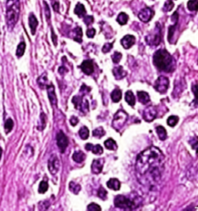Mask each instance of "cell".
Listing matches in <instances>:
<instances>
[{"instance_id":"obj_32","label":"cell","mask_w":198,"mask_h":211,"mask_svg":"<svg viewBox=\"0 0 198 211\" xmlns=\"http://www.w3.org/2000/svg\"><path fill=\"white\" fill-rule=\"evenodd\" d=\"M187 9L190 11H197L198 10V0H189L187 3Z\"/></svg>"},{"instance_id":"obj_4","label":"cell","mask_w":198,"mask_h":211,"mask_svg":"<svg viewBox=\"0 0 198 211\" xmlns=\"http://www.w3.org/2000/svg\"><path fill=\"white\" fill-rule=\"evenodd\" d=\"M114 203H115V207L118 208L129 210L135 209L139 206V204H136L135 199L131 200L130 198L123 195L116 196L114 200Z\"/></svg>"},{"instance_id":"obj_36","label":"cell","mask_w":198,"mask_h":211,"mask_svg":"<svg viewBox=\"0 0 198 211\" xmlns=\"http://www.w3.org/2000/svg\"><path fill=\"white\" fill-rule=\"evenodd\" d=\"M105 135V131L102 127H98L93 131V136L100 138Z\"/></svg>"},{"instance_id":"obj_12","label":"cell","mask_w":198,"mask_h":211,"mask_svg":"<svg viewBox=\"0 0 198 211\" xmlns=\"http://www.w3.org/2000/svg\"><path fill=\"white\" fill-rule=\"evenodd\" d=\"M153 14V10L151 9L150 8H144V9L140 10V12L139 13L138 17L141 21L144 22V23H148L149 20H151V19L152 18Z\"/></svg>"},{"instance_id":"obj_56","label":"cell","mask_w":198,"mask_h":211,"mask_svg":"<svg viewBox=\"0 0 198 211\" xmlns=\"http://www.w3.org/2000/svg\"><path fill=\"white\" fill-rule=\"evenodd\" d=\"M2 154H3V149H2V148H1V147H0V160H1Z\"/></svg>"},{"instance_id":"obj_11","label":"cell","mask_w":198,"mask_h":211,"mask_svg":"<svg viewBox=\"0 0 198 211\" xmlns=\"http://www.w3.org/2000/svg\"><path fill=\"white\" fill-rule=\"evenodd\" d=\"M157 115V110L155 106H149L143 112V118L146 122H150L156 118Z\"/></svg>"},{"instance_id":"obj_52","label":"cell","mask_w":198,"mask_h":211,"mask_svg":"<svg viewBox=\"0 0 198 211\" xmlns=\"http://www.w3.org/2000/svg\"><path fill=\"white\" fill-rule=\"evenodd\" d=\"M178 13L177 12H175V13L173 14V16H171V19H172V21L174 22V23H177L178 22Z\"/></svg>"},{"instance_id":"obj_10","label":"cell","mask_w":198,"mask_h":211,"mask_svg":"<svg viewBox=\"0 0 198 211\" xmlns=\"http://www.w3.org/2000/svg\"><path fill=\"white\" fill-rule=\"evenodd\" d=\"M60 169V162L58 156L55 154L50 156L49 161H48V170L52 175H55L58 173V170Z\"/></svg>"},{"instance_id":"obj_44","label":"cell","mask_w":198,"mask_h":211,"mask_svg":"<svg viewBox=\"0 0 198 211\" xmlns=\"http://www.w3.org/2000/svg\"><path fill=\"white\" fill-rule=\"evenodd\" d=\"M84 23L87 25V26H90L91 24L94 23V17L92 16H85L84 17Z\"/></svg>"},{"instance_id":"obj_27","label":"cell","mask_w":198,"mask_h":211,"mask_svg":"<svg viewBox=\"0 0 198 211\" xmlns=\"http://www.w3.org/2000/svg\"><path fill=\"white\" fill-rule=\"evenodd\" d=\"M105 146L109 150H116L118 149L116 142L112 138H108L105 142Z\"/></svg>"},{"instance_id":"obj_34","label":"cell","mask_w":198,"mask_h":211,"mask_svg":"<svg viewBox=\"0 0 198 211\" xmlns=\"http://www.w3.org/2000/svg\"><path fill=\"white\" fill-rule=\"evenodd\" d=\"M13 126H14V122L11 119V118H8L7 120L5 122V125H4V128H5V132H6V134L9 133L12 130H13Z\"/></svg>"},{"instance_id":"obj_40","label":"cell","mask_w":198,"mask_h":211,"mask_svg":"<svg viewBox=\"0 0 198 211\" xmlns=\"http://www.w3.org/2000/svg\"><path fill=\"white\" fill-rule=\"evenodd\" d=\"M40 122H41V126H40L38 129L42 131L44 129L47 124V115L44 113H41V115H40Z\"/></svg>"},{"instance_id":"obj_23","label":"cell","mask_w":198,"mask_h":211,"mask_svg":"<svg viewBox=\"0 0 198 211\" xmlns=\"http://www.w3.org/2000/svg\"><path fill=\"white\" fill-rule=\"evenodd\" d=\"M137 95H138L139 100L143 105H146L150 101V98H149V95L147 92L138 91Z\"/></svg>"},{"instance_id":"obj_30","label":"cell","mask_w":198,"mask_h":211,"mask_svg":"<svg viewBox=\"0 0 198 211\" xmlns=\"http://www.w3.org/2000/svg\"><path fill=\"white\" fill-rule=\"evenodd\" d=\"M79 135L81 139H88V137H89V130H88V128L86 126H83L82 128H80L79 130Z\"/></svg>"},{"instance_id":"obj_47","label":"cell","mask_w":198,"mask_h":211,"mask_svg":"<svg viewBox=\"0 0 198 211\" xmlns=\"http://www.w3.org/2000/svg\"><path fill=\"white\" fill-rule=\"evenodd\" d=\"M43 4H44L45 16H46L47 19L48 20V19H50V10L49 6H48V4L45 1H43Z\"/></svg>"},{"instance_id":"obj_43","label":"cell","mask_w":198,"mask_h":211,"mask_svg":"<svg viewBox=\"0 0 198 211\" xmlns=\"http://www.w3.org/2000/svg\"><path fill=\"white\" fill-rule=\"evenodd\" d=\"M122 53H119V52H115L114 53V54L112 56V59L113 60V63H119V61H120L121 59H122Z\"/></svg>"},{"instance_id":"obj_41","label":"cell","mask_w":198,"mask_h":211,"mask_svg":"<svg viewBox=\"0 0 198 211\" xmlns=\"http://www.w3.org/2000/svg\"><path fill=\"white\" fill-rule=\"evenodd\" d=\"M173 7H174L173 2H172L171 0H168V1H167L165 3H164L163 11L169 12L173 9Z\"/></svg>"},{"instance_id":"obj_35","label":"cell","mask_w":198,"mask_h":211,"mask_svg":"<svg viewBox=\"0 0 198 211\" xmlns=\"http://www.w3.org/2000/svg\"><path fill=\"white\" fill-rule=\"evenodd\" d=\"M80 189H81V187H80V186L79 184H77L75 183L74 182H70V184H69V190L71 191L74 194H78V192H80Z\"/></svg>"},{"instance_id":"obj_45","label":"cell","mask_w":198,"mask_h":211,"mask_svg":"<svg viewBox=\"0 0 198 211\" xmlns=\"http://www.w3.org/2000/svg\"><path fill=\"white\" fill-rule=\"evenodd\" d=\"M112 47H113V43H105V45L103 46V47H102V52L105 53H108V52L110 51L112 49Z\"/></svg>"},{"instance_id":"obj_21","label":"cell","mask_w":198,"mask_h":211,"mask_svg":"<svg viewBox=\"0 0 198 211\" xmlns=\"http://www.w3.org/2000/svg\"><path fill=\"white\" fill-rule=\"evenodd\" d=\"M72 159L74 162H78V163H81L86 159V155L82 151H76L74 152Z\"/></svg>"},{"instance_id":"obj_57","label":"cell","mask_w":198,"mask_h":211,"mask_svg":"<svg viewBox=\"0 0 198 211\" xmlns=\"http://www.w3.org/2000/svg\"><path fill=\"white\" fill-rule=\"evenodd\" d=\"M196 152H197V155L198 156V148L197 149V150H196Z\"/></svg>"},{"instance_id":"obj_49","label":"cell","mask_w":198,"mask_h":211,"mask_svg":"<svg viewBox=\"0 0 198 211\" xmlns=\"http://www.w3.org/2000/svg\"><path fill=\"white\" fill-rule=\"evenodd\" d=\"M95 33H96V30L94 29V28H90V29H88L86 32L87 36H88V38H93L94 36H95Z\"/></svg>"},{"instance_id":"obj_39","label":"cell","mask_w":198,"mask_h":211,"mask_svg":"<svg viewBox=\"0 0 198 211\" xmlns=\"http://www.w3.org/2000/svg\"><path fill=\"white\" fill-rule=\"evenodd\" d=\"M177 23H176L173 26H169V27L168 40L170 43H173L172 39H173V34H174V32H175V30H176V26H177Z\"/></svg>"},{"instance_id":"obj_18","label":"cell","mask_w":198,"mask_h":211,"mask_svg":"<svg viewBox=\"0 0 198 211\" xmlns=\"http://www.w3.org/2000/svg\"><path fill=\"white\" fill-rule=\"evenodd\" d=\"M113 74L114 77L116 80H121L123 79L125 76L127 75V72L123 69L122 66L116 67L113 69Z\"/></svg>"},{"instance_id":"obj_28","label":"cell","mask_w":198,"mask_h":211,"mask_svg":"<svg viewBox=\"0 0 198 211\" xmlns=\"http://www.w3.org/2000/svg\"><path fill=\"white\" fill-rule=\"evenodd\" d=\"M129 20V16L125 13H120L118 14V17H117V22L122 26L128 23Z\"/></svg>"},{"instance_id":"obj_46","label":"cell","mask_w":198,"mask_h":211,"mask_svg":"<svg viewBox=\"0 0 198 211\" xmlns=\"http://www.w3.org/2000/svg\"><path fill=\"white\" fill-rule=\"evenodd\" d=\"M88 210H102L101 207L98 204L95 203H92L89 204L88 206Z\"/></svg>"},{"instance_id":"obj_55","label":"cell","mask_w":198,"mask_h":211,"mask_svg":"<svg viewBox=\"0 0 198 211\" xmlns=\"http://www.w3.org/2000/svg\"><path fill=\"white\" fill-rule=\"evenodd\" d=\"M64 72H68V70H67L65 68H63V67H60V68H59V73L63 74Z\"/></svg>"},{"instance_id":"obj_22","label":"cell","mask_w":198,"mask_h":211,"mask_svg":"<svg viewBox=\"0 0 198 211\" xmlns=\"http://www.w3.org/2000/svg\"><path fill=\"white\" fill-rule=\"evenodd\" d=\"M107 186L109 189L113 190H119L121 187V182L117 179H110L107 182Z\"/></svg>"},{"instance_id":"obj_20","label":"cell","mask_w":198,"mask_h":211,"mask_svg":"<svg viewBox=\"0 0 198 211\" xmlns=\"http://www.w3.org/2000/svg\"><path fill=\"white\" fill-rule=\"evenodd\" d=\"M74 13L78 17H85L87 14V11L85 9V6L83 4H81V3H78L74 8Z\"/></svg>"},{"instance_id":"obj_25","label":"cell","mask_w":198,"mask_h":211,"mask_svg":"<svg viewBox=\"0 0 198 211\" xmlns=\"http://www.w3.org/2000/svg\"><path fill=\"white\" fill-rule=\"evenodd\" d=\"M156 129H157V135H158L159 139L162 140V141H164V140L167 139V131H166L164 127L158 126V127H157V128H156Z\"/></svg>"},{"instance_id":"obj_14","label":"cell","mask_w":198,"mask_h":211,"mask_svg":"<svg viewBox=\"0 0 198 211\" xmlns=\"http://www.w3.org/2000/svg\"><path fill=\"white\" fill-rule=\"evenodd\" d=\"M135 43V37L132 35H125L122 40H121V44L122 45L125 49H129L132 47Z\"/></svg>"},{"instance_id":"obj_31","label":"cell","mask_w":198,"mask_h":211,"mask_svg":"<svg viewBox=\"0 0 198 211\" xmlns=\"http://www.w3.org/2000/svg\"><path fill=\"white\" fill-rule=\"evenodd\" d=\"M25 50H26V43L24 42H21L17 46V50H16V56L17 57H21L23 56L25 53Z\"/></svg>"},{"instance_id":"obj_2","label":"cell","mask_w":198,"mask_h":211,"mask_svg":"<svg viewBox=\"0 0 198 211\" xmlns=\"http://www.w3.org/2000/svg\"><path fill=\"white\" fill-rule=\"evenodd\" d=\"M153 63L161 71L172 72L174 70V60L167 50L160 49L153 55Z\"/></svg>"},{"instance_id":"obj_9","label":"cell","mask_w":198,"mask_h":211,"mask_svg":"<svg viewBox=\"0 0 198 211\" xmlns=\"http://www.w3.org/2000/svg\"><path fill=\"white\" fill-rule=\"evenodd\" d=\"M72 102L74 105V107L76 109H78L81 111H85V112H88V108H89V106H88V101L87 100H85L84 101L83 99H82V97L80 96H74L72 99Z\"/></svg>"},{"instance_id":"obj_8","label":"cell","mask_w":198,"mask_h":211,"mask_svg":"<svg viewBox=\"0 0 198 211\" xmlns=\"http://www.w3.org/2000/svg\"><path fill=\"white\" fill-rule=\"evenodd\" d=\"M68 143H69V142H68V137L62 131H60L57 135V144H58V148L60 149V152L63 153L65 152Z\"/></svg>"},{"instance_id":"obj_15","label":"cell","mask_w":198,"mask_h":211,"mask_svg":"<svg viewBox=\"0 0 198 211\" xmlns=\"http://www.w3.org/2000/svg\"><path fill=\"white\" fill-rule=\"evenodd\" d=\"M47 90L48 98L50 101L52 106H56L58 104V99H57L56 94H55V88L53 84L47 85Z\"/></svg>"},{"instance_id":"obj_1","label":"cell","mask_w":198,"mask_h":211,"mask_svg":"<svg viewBox=\"0 0 198 211\" xmlns=\"http://www.w3.org/2000/svg\"><path fill=\"white\" fill-rule=\"evenodd\" d=\"M163 160L164 155L161 150L155 146H151L139 154L135 169L140 175H145L148 172L153 173L158 170V167Z\"/></svg>"},{"instance_id":"obj_24","label":"cell","mask_w":198,"mask_h":211,"mask_svg":"<svg viewBox=\"0 0 198 211\" xmlns=\"http://www.w3.org/2000/svg\"><path fill=\"white\" fill-rule=\"evenodd\" d=\"M111 98H112V101L115 103H118L122 99V90L118 88L115 89L111 94Z\"/></svg>"},{"instance_id":"obj_37","label":"cell","mask_w":198,"mask_h":211,"mask_svg":"<svg viewBox=\"0 0 198 211\" xmlns=\"http://www.w3.org/2000/svg\"><path fill=\"white\" fill-rule=\"evenodd\" d=\"M179 122V118L177 116H169L167 119V125L170 127H174Z\"/></svg>"},{"instance_id":"obj_29","label":"cell","mask_w":198,"mask_h":211,"mask_svg":"<svg viewBox=\"0 0 198 211\" xmlns=\"http://www.w3.org/2000/svg\"><path fill=\"white\" fill-rule=\"evenodd\" d=\"M47 81L48 79L46 73H43L41 76H40L39 78H37V84L40 88H43L44 87H46L47 84Z\"/></svg>"},{"instance_id":"obj_51","label":"cell","mask_w":198,"mask_h":211,"mask_svg":"<svg viewBox=\"0 0 198 211\" xmlns=\"http://www.w3.org/2000/svg\"><path fill=\"white\" fill-rule=\"evenodd\" d=\"M78 122H79V120H78V118L75 116L71 117V118L70 119V124H71V125H73V126H75V125L78 123Z\"/></svg>"},{"instance_id":"obj_33","label":"cell","mask_w":198,"mask_h":211,"mask_svg":"<svg viewBox=\"0 0 198 211\" xmlns=\"http://www.w3.org/2000/svg\"><path fill=\"white\" fill-rule=\"evenodd\" d=\"M74 33H75V36L74 37V40L75 41L78 42V43H81L82 42V35H83V33H82V29L80 27V26H78L74 29Z\"/></svg>"},{"instance_id":"obj_13","label":"cell","mask_w":198,"mask_h":211,"mask_svg":"<svg viewBox=\"0 0 198 211\" xmlns=\"http://www.w3.org/2000/svg\"><path fill=\"white\" fill-rule=\"evenodd\" d=\"M80 68L85 74L87 75L91 74V73L94 72L93 62H92V60H84V61L82 62L81 64H80Z\"/></svg>"},{"instance_id":"obj_17","label":"cell","mask_w":198,"mask_h":211,"mask_svg":"<svg viewBox=\"0 0 198 211\" xmlns=\"http://www.w3.org/2000/svg\"><path fill=\"white\" fill-rule=\"evenodd\" d=\"M29 25L30 30H31L32 34L35 35L36 28H37L38 26V20L33 13H30L29 16Z\"/></svg>"},{"instance_id":"obj_16","label":"cell","mask_w":198,"mask_h":211,"mask_svg":"<svg viewBox=\"0 0 198 211\" xmlns=\"http://www.w3.org/2000/svg\"><path fill=\"white\" fill-rule=\"evenodd\" d=\"M104 165V160L103 159H98V160H95L91 164V172L94 174H99L102 171Z\"/></svg>"},{"instance_id":"obj_5","label":"cell","mask_w":198,"mask_h":211,"mask_svg":"<svg viewBox=\"0 0 198 211\" xmlns=\"http://www.w3.org/2000/svg\"><path fill=\"white\" fill-rule=\"evenodd\" d=\"M128 118L129 115L126 112L122 110H118L114 115L113 121H112V127L117 132H119L125 125Z\"/></svg>"},{"instance_id":"obj_53","label":"cell","mask_w":198,"mask_h":211,"mask_svg":"<svg viewBox=\"0 0 198 211\" xmlns=\"http://www.w3.org/2000/svg\"><path fill=\"white\" fill-rule=\"evenodd\" d=\"M53 8L55 12L59 13V3H58V1H55L54 3H53Z\"/></svg>"},{"instance_id":"obj_42","label":"cell","mask_w":198,"mask_h":211,"mask_svg":"<svg viewBox=\"0 0 198 211\" xmlns=\"http://www.w3.org/2000/svg\"><path fill=\"white\" fill-rule=\"evenodd\" d=\"M107 194H108V192L103 188V187H100L99 190L98 191V196L100 197L102 200H106L107 198Z\"/></svg>"},{"instance_id":"obj_3","label":"cell","mask_w":198,"mask_h":211,"mask_svg":"<svg viewBox=\"0 0 198 211\" xmlns=\"http://www.w3.org/2000/svg\"><path fill=\"white\" fill-rule=\"evenodd\" d=\"M19 16V2L8 6L6 10V23L9 28H13L17 23Z\"/></svg>"},{"instance_id":"obj_6","label":"cell","mask_w":198,"mask_h":211,"mask_svg":"<svg viewBox=\"0 0 198 211\" xmlns=\"http://www.w3.org/2000/svg\"><path fill=\"white\" fill-rule=\"evenodd\" d=\"M146 41L150 46H157L159 44L161 41V29L158 23H157V26L154 30L153 33L146 37Z\"/></svg>"},{"instance_id":"obj_26","label":"cell","mask_w":198,"mask_h":211,"mask_svg":"<svg viewBox=\"0 0 198 211\" xmlns=\"http://www.w3.org/2000/svg\"><path fill=\"white\" fill-rule=\"evenodd\" d=\"M125 100L130 106L133 107L135 104V98L133 93L131 90H128L125 93Z\"/></svg>"},{"instance_id":"obj_7","label":"cell","mask_w":198,"mask_h":211,"mask_svg":"<svg viewBox=\"0 0 198 211\" xmlns=\"http://www.w3.org/2000/svg\"><path fill=\"white\" fill-rule=\"evenodd\" d=\"M169 81L167 77L160 76L156 81L154 84V88L157 91L159 92L160 94H165L169 88Z\"/></svg>"},{"instance_id":"obj_50","label":"cell","mask_w":198,"mask_h":211,"mask_svg":"<svg viewBox=\"0 0 198 211\" xmlns=\"http://www.w3.org/2000/svg\"><path fill=\"white\" fill-rule=\"evenodd\" d=\"M192 90H193V92H194V96H195L197 102H198V85L197 84L193 85Z\"/></svg>"},{"instance_id":"obj_48","label":"cell","mask_w":198,"mask_h":211,"mask_svg":"<svg viewBox=\"0 0 198 211\" xmlns=\"http://www.w3.org/2000/svg\"><path fill=\"white\" fill-rule=\"evenodd\" d=\"M189 143L190 144L191 146H192V148L194 149H195V148L197 147V145H198V138L197 136L194 137V138H192L189 141Z\"/></svg>"},{"instance_id":"obj_54","label":"cell","mask_w":198,"mask_h":211,"mask_svg":"<svg viewBox=\"0 0 198 211\" xmlns=\"http://www.w3.org/2000/svg\"><path fill=\"white\" fill-rule=\"evenodd\" d=\"M52 40H53V43L54 44V46H57L58 44V42H57V36L54 34V32L52 30Z\"/></svg>"},{"instance_id":"obj_19","label":"cell","mask_w":198,"mask_h":211,"mask_svg":"<svg viewBox=\"0 0 198 211\" xmlns=\"http://www.w3.org/2000/svg\"><path fill=\"white\" fill-rule=\"evenodd\" d=\"M85 149L87 151H91L95 155H102L103 153V149L100 145H93L92 144L88 143L85 145Z\"/></svg>"},{"instance_id":"obj_38","label":"cell","mask_w":198,"mask_h":211,"mask_svg":"<svg viewBox=\"0 0 198 211\" xmlns=\"http://www.w3.org/2000/svg\"><path fill=\"white\" fill-rule=\"evenodd\" d=\"M48 190V183L46 182V181H41L40 183L39 186V190H38V192L40 193H45Z\"/></svg>"}]
</instances>
